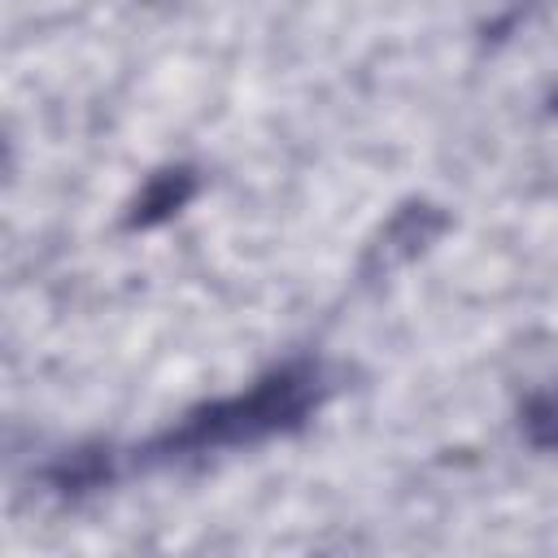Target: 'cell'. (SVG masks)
I'll use <instances>...</instances> for the list:
<instances>
[{
	"mask_svg": "<svg viewBox=\"0 0 558 558\" xmlns=\"http://www.w3.org/2000/svg\"><path fill=\"white\" fill-rule=\"evenodd\" d=\"M327 392L323 371L314 362H288L279 371H270L266 379H257L248 392L209 401L201 410H192L179 427L161 432L148 453L153 458H183V453H209V449H231V445H253L266 440L275 432L296 427L318 397Z\"/></svg>",
	"mask_w": 558,
	"mask_h": 558,
	"instance_id": "obj_1",
	"label": "cell"
},
{
	"mask_svg": "<svg viewBox=\"0 0 558 558\" xmlns=\"http://www.w3.org/2000/svg\"><path fill=\"white\" fill-rule=\"evenodd\" d=\"M440 227H445V214H440L436 205H405V209L384 227V235L375 240L366 270H379V266L388 270V266L410 262L414 253H423V248L440 235Z\"/></svg>",
	"mask_w": 558,
	"mask_h": 558,
	"instance_id": "obj_2",
	"label": "cell"
},
{
	"mask_svg": "<svg viewBox=\"0 0 558 558\" xmlns=\"http://www.w3.org/2000/svg\"><path fill=\"white\" fill-rule=\"evenodd\" d=\"M192 192H196V174H192L187 166L161 170V174H153L148 187L135 196L126 222H131V227H157V222H166L170 214H179V209L192 201Z\"/></svg>",
	"mask_w": 558,
	"mask_h": 558,
	"instance_id": "obj_3",
	"label": "cell"
},
{
	"mask_svg": "<svg viewBox=\"0 0 558 558\" xmlns=\"http://www.w3.org/2000/svg\"><path fill=\"white\" fill-rule=\"evenodd\" d=\"M44 480H48L52 488H61V493L96 488L100 480H109V453H100V449H74V453H65V458H57V462L44 471Z\"/></svg>",
	"mask_w": 558,
	"mask_h": 558,
	"instance_id": "obj_4",
	"label": "cell"
},
{
	"mask_svg": "<svg viewBox=\"0 0 558 558\" xmlns=\"http://www.w3.org/2000/svg\"><path fill=\"white\" fill-rule=\"evenodd\" d=\"M523 432L541 449H558V392H536L523 405Z\"/></svg>",
	"mask_w": 558,
	"mask_h": 558,
	"instance_id": "obj_5",
	"label": "cell"
},
{
	"mask_svg": "<svg viewBox=\"0 0 558 558\" xmlns=\"http://www.w3.org/2000/svg\"><path fill=\"white\" fill-rule=\"evenodd\" d=\"M554 105H558V96H554Z\"/></svg>",
	"mask_w": 558,
	"mask_h": 558,
	"instance_id": "obj_6",
	"label": "cell"
}]
</instances>
